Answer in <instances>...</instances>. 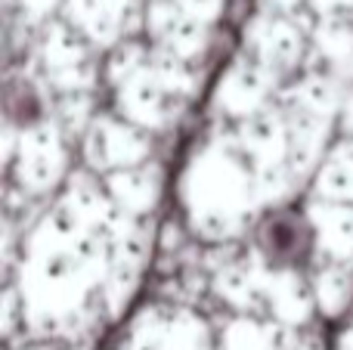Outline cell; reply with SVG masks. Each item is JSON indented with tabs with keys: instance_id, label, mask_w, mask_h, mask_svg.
I'll return each instance as SVG.
<instances>
[{
	"instance_id": "obj_1",
	"label": "cell",
	"mask_w": 353,
	"mask_h": 350,
	"mask_svg": "<svg viewBox=\"0 0 353 350\" xmlns=\"http://www.w3.org/2000/svg\"><path fill=\"white\" fill-rule=\"evenodd\" d=\"M301 233H304V223L298 220V214H279L267 223V254L273 260H292L298 264V254H307V242H301Z\"/></svg>"
}]
</instances>
